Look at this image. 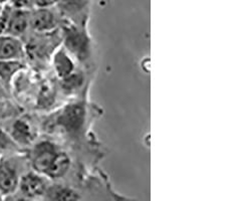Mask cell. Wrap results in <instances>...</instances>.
Returning a JSON list of instances; mask_svg holds the SVG:
<instances>
[{"mask_svg":"<svg viewBox=\"0 0 251 201\" xmlns=\"http://www.w3.org/2000/svg\"><path fill=\"white\" fill-rule=\"evenodd\" d=\"M20 148L15 144L7 131L0 128V154L18 151Z\"/></svg>","mask_w":251,"mask_h":201,"instance_id":"cell-16","label":"cell"},{"mask_svg":"<svg viewBox=\"0 0 251 201\" xmlns=\"http://www.w3.org/2000/svg\"><path fill=\"white\" fill-rule=\"evenodd\" d=\"M48 200H80L83 199L81 193L72 185L62 183L50 184L44 196Z\"/></svg>","mask_w":251,"mask_h":201,"instance_id":"cell-13","label":"cell"},{"mask_svg":"<svg viewBox=\"0 0 251 201\" xmlns=\"http://www.w3.org/2000/svg\"><path fill=\"white\" fill-rule=\"evenodd\" d=\"M17 166L7 158L0 159V196L7 197L17 191L19 179Z\"/></svg>","mask_w":251,"mask_h":201,"instance_id":"cell-7","label":"cell"},{"mask_svg":"<svg viewBox=\"0 0 251 201\" xmlns=\"http://www.w3.org/2000/svg\"><path fill=\"white\" fill-rule=\"evenodd\" d=\"M9 112V107L6 103V100L0 99V119L4 118Z\"/></svg>","mask_w":251,"mask_h":201,"instance_id":"cell-19","label":"cell"},{"mask_svg":"<svg viewBox=\"0 0 251 201\" xmlns=\"http://www.w3.org/2000/svg\"><path fill=\"white\" fill-rule=\"evenodd\" d=\"M25 54L22 38L0 34V60H24Z\"/></svg>","mask_w":251,"mask_h":201,"instance_id":"cell-11","label":"cell"},{"mask_svg":"<svg viewBox=\"0 0 251 201\" xmlns=\"http://www.w3.org/2000/svg\"><path fill=\"white\" fill-rule=\"evenodd\" d=\"M50 180L34 170L25 172L20 176L17 191L25 199L44 198Z\"/></svg>","mask_w":251,"mask_h":201,"instance_id":"cell-5","label":"cell"},{"mask_svg":"<svg viewBox=\"0 0 251 201\" xmlns=\"http://www.w3.org/2000/svg\"><path fill=\"white\" fill-rule=\"evenodd\" d=\"M1 198H2V197H1V196H0V199H1Z\"/></svg>","mask_w":251,"mask_h":201,"instance_id":"cell-23","label":"cell"},{"mask_svg":"<svg viewBox=\"0 0 251 201\" xmlns=\"http://www.w3.org/2000/svg\"><path fill=\"white\" fill-rule=\"evenodd\" d=\"M8 134L19 148L31 146L35 142V129L26 118L15 119L10 126Z\"/></svg>","mask_w":251,"mask_h":201,"instance_id":"cell-8","label":"cell"},{"mask_svg":"<svg viewBox=\"0 0 251 201\" xmlns=\"http://www.w3.org/2000/svg\"><path fill=\"white\" fill-rule=\"evenodd\" d=\"M8 1H9V0H0V5L4 6V5L8 4Z\"/></svg>","mask_w":251,"mask_h":201,"instance_id":"cell-21","label":"cell"},{"mask_svg":"<svg viewBox=\"0 0 251 201\" xmlns=\"http://www.w3.org/2000/svg\"><path fill=\"white\" fill-rule=\"evenodd\" d=\"M25 69L23 60H0V82L9 90L14 76Z\"/></svg>","mask_w":251,"mask_h":201,"instance_id":"cell-15","label":"cell"},{"mask_svg":"<svg viewBox=\"0 0 251 201\" xmlns=\"http://www.w3.org/2000/svg\"><path fill=\"white\" fill-rule=\"evenodd\" d=\"M68 22L54 7L31 8L29 17V27L36 33L54 32L62 24Z\"/></svg>","mask_w":251,"mask_h":201,"instance_id":"cell-3","label":"cell"},{"mask_svg":"<svg viewBox=\"0 0 251 201\" xmlns=\"http://www.w3.org/2000/svg\"><path fill=\"white\" fill-rule=\"evenodd\" d=\"M2 8H3V6H2V5H0V12H1V10H2Z\"/></svg>","mask_w":251,"mask_h":201,"instance_id":"cell-22","label":"cell"},{"mask_svg":"<svg viewBox=\"0 0 251 201\" xmlns=\"http://www.w3.org/2000/svg\"><path fill=\"white\" fill-rule=\"evenodd\" d=\"M6 98H7V92H6V89L3 87V85L1 84V82H0V99L6 100Z\"/></svg>","mask_w":251,"mask_h":201,"instance_id":"cell-20","label":"cell"},{"mask_svg":"<svg viewBox=\"0 0 251 201\" xmlns=\"http://www.w3.org/2000/svg\"><path fill=\"white\" fill-rule=\"evenodd\" d=\"M51 59L53 72L58 79L69 76L79 68L75 59L62 46L54 50Z\"/></svg>","mask_w":251,"mask_h":201,"instance_id":"cell-10","label":"cell"},{"mask_svg":"<svg viewBox=\"0 0 251 201\" xmlns=\"http://www.w3.org/2000/svg\"><path fill=\"white\" fill-rule=\"evenodd\" d=\"M89 112L86 100H73L46 120L44 127L48 131H58L72 140H78L87 134L90 123Z\"/></svg>","mask_w":251,"mask_h":201,"instance_id":"cell-1","label":"cell"},{"mask_svg":"<svg viewBox=\"0 0 251 201\" xmlns=\"http://www.w3.org/2000/svg\"><path fill=\"white\" fill-rule=\"evenodd\" d=\"M8 4L15 8L31 9L32 8V0H9Z\"/></svg>","mask_w":251,"mask_h":201,"instance_id":"cell-17","label":"cell"},{"mask_svg":"<svg viewBox=\"0 0 251 201\" xmlns=\"http://www.w3.org/2000/svg\"><path fill=\"white\" fill-rule=\"evenodd\" d=\"M71 168L72 158L70 154L60 148L45 176H47L50 181H59L69 174Z\"/></svg>","mask_w":251,"mask_h":201,"instance_id":"cell-12","label":"cell"},{"mask_svg":"<svg viewBox=\"0 0 251 201\" xmlns=\"http://www.w3.org/2000/svg\"><path fill=\"white\" fill-rule=\"evenodd\" d=\"M59 80L62 92L67 95H73L87 86V75L81 68H78L69 76Z\"/></svg>","mask_w":251,"mask_h":201,"instance_id":"cell-14","label":"cell"},{"mask_svg":"<svg viewBox=\"0 0 251 201\" xmlns=\"http://www.w3.org/2000/svg\"><path fill=\"white\" fill-rule=\"evenodd\" d=\"M30 9L15 8L11 6L4 34L22 38L29 29Z\"/></svg>","mask_w":251,"mask_h":201,"instance_id":"cell-9","label":"cell"},{"mask_svg":"<svg viewBox=\"0 0 251 201\" xmlns=\"http://www.w3.org/2000/svg\"><path fill=\"white\" fill-rule=\"evenodd\" d=\"M57 0H32V8H47L54 7Z\"/></svg>","mask_w":251,"mask_h":201,"instance_id":"cell-18","label":"cell"},{"mask_svg":"<svg viewBox=\"0 0 251 201\" xmlns=\"http://www.w3.org/2000/svg\"><path fill=\"white\" fill-rule=\"evenodd\" d=\"M61 46L64 47L80 66L90 64L94 55V45L86 25L67 22L62 25Z\"/></svg>","mask_w":251,"mask_h":201,"instance_id":"cell-2","label":"cell"},{"mask_svg":"<svg viewBox=\"0 0 251 201\" xmlns=\"http://www.w3.org/2000/svg\"><path fill=\"white\" fill-rule=\"evenodd\" d=\"M60 147L50 139L39 140L31 145L29 162L32 170L46 174Z\"/></svg>","mask_w":251,"mask_h":201,"instance_id":"cell-4","label":"cell"},{"mask_svg":"<svg viewBox=\"0 0 251 201\" xmlns=\"http://www.w3.org/2000/svg\"><path fill=\"white\" fill-rule=\"evenodd\" d=\"M55 7L68 22L86 25L91 12V0H57Z\"/></svg>","mask_w":251,"mask_h":201,"instance_id":"cell-6","label":"cell"}]
</instances>
